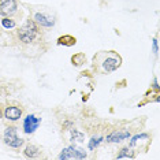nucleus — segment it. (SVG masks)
Listing matches in <instances>:
<instances>
[{"label": "nucleus", "instance_id": "9", "mask_svg": "<svg viewBox=\"0 0 160 160\" xmlns=\"http://www.w3.org/2000/svg\"><path fill=\"white\" fill-rule=\"evenodd\" d=\"M38 153V149L33 147V145H29V147L26 148V152H25V155L26 156H30V158H33V156H36Z\"/></svg>", "mask_w": 160, "mask_h": 160}, {"label": "nucleus", "instance_id": "8", "mask_svg": "<svg viewBox=\"0 0 160 160\" xmlns=\"http://www.w3.org/2000/svg\"><path fill=\"white\" fill-rule=\"evenodd\" d=\"M127 137H130V134L127 132H123V133L114 132L112 134H110V136L107 137V141H111V142H118V141H122V140H125V138H127Z\"/></svg>", "mask_w": 160, "mask_h": 160}, {"label": "nucleus", "instance_id": "4", "mask_svg": "<svg viewBox=\"0 0 160 160\" xmlns=\"http://www.w3.org/2000/svg\"><path fill=\"white\" fill-rule=\"evenodd\" d=\"M40 123H41V119L36 115H28L23 121V132L26 134H33L38 129Z\"/></svg>", "mask_w": 160, "mask_h": 160}, {"label": "nucleus", "instance_id": "2", "mask_svg": "<svg viewBox=\"0 0 160 160\" xmlns=\"http://www.w3.org/2000/svg\"><path fill=\"white\" fill-rule=\"evenodd\" d=\"M37 33H38L37 25H36L33 19L29 18L26 22L19 28V30H18V38H19V41H22L23 44H30V42H33L34 38L37 37Z\"/></svg>", "mask_w": 160, "mask_h": 160}, {"label": "nucleus", "instance_id": "5", "mask_svg": "<svg viewBox=\"0 0 160 160\" xmlns=\"http://www.w3.org/2000/svg\"><path fill=\"white\" fill-rule=\"evenodd\" d=\"M18 4L15 0H0V15L10 17L17 12Z\"/></svg>", "mask_w": 160, "mask_h": 160}, {"label": "nucleus", "instance_id": "3", "mask_svg": "<svg viewBox=\"0 0 160 160\" xmlns=\"http://www.w3.org/2000/svg\"><path fill=\"white\" fill-rule=\"evenodd\" d=\"M4 142L12 148H21L23 145V140L17 136V127L10 126L4 132Z\"/></svg>", "mask_w": 160, "mask_h": 160}, {"label": "nucleus", "instance_id": "11", "mask_svg": "<svg viewBox=\"0 0 160 160\" xmlns=\"http://www.w3.org/2000/svg\"><path fill=\"white\" fill-rule=\"evenodd\" d=\"M122 153L121 155H118V158H134V153L133 152H129L127 153V149H122Z\"/></svg>", "mask_w": 160, "mask_h": 160}, {"label": "nucleus", "instance_id": "10", "mask_svg": "<svg viewBox=\"0 0 160 160\" xmlns=\"http://www.w3.org/2000/svg\"><path fill=\"white\" fill-rule=\"evenodd\" d=\"M2 25L4 26L6 29H12L15 28V22H14L12 19H8V18H4V19L2 21Z\"/></svg>", "mask_w": 160, "mask_h": 160}, {"label": "nucleus", "instance_id": "7", "mask_svg": "<svg viewBox=\"0 0 160 160\" xmlns=\"http://www.w3.org/2000/svg\"><path fill=\"white\" fill-rule=\"evenodd\" d=\"M4 116L8 119V121L15 122V121H18V119L21 118V116H22V110L18 108V107H14V105H10V107L6 108Z\"/></svg>", "mask_w": 160, "mask_h": 160}, {"label": "nucleus", "instance_id": "6", "mask_svg": "<svg viewBox=\"0 0 160 160\" xmlns=\"http://www.w3.org/2000/svg\"><path fill=\"white\" fill-rule=\"evenodd\" d=\"M34 22L41 25L42 28H52L55 25V19L53 17L48 15V14H44V12H36L34 14Z\"/></svg>", "mask_w": 160, "mask_h": 160}, {"label": "nucleus", "instance_id": "12", "mask_svg": "<svg viewBox=\"0 0 160 160\" xmlns=\"http://www.w3.org/2000/svg\"><path fill=\"white\" fill-rule=\"evenodd\" d=\"M0 116H2V112H0Z\"/></svg>", "mask_w": 160, "mask_h": 160}, {"label": "nucleus", "instance_id": "1", "mask_svg": "<svg viewBox=\"0 0 160 160\" xmlns=\"http://www.w3.org/2000/svg\"><path fill=\"white\" fill-rule=\"evenodd\" d=\"M122 64V58L115 51H101L93 56V67L100 74H110L118 70Z\"/></svg>", "mask_w": 160, "mask_h": 160}]
</instances>
